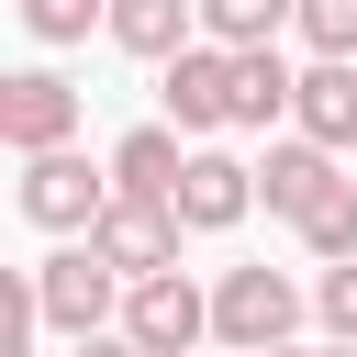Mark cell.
Instances as JSON below:
<instances>
[{
    "label": "cell",
    "mask_w": 357,
    "mask_h": 357,
    "mask_svg": "<svg viewBox=\"0 0 357 357\" xmlns=\"http://www.w3.org/2000/svg\"><path fill=\"white\" fill-rule=\"evenodd\" d=\"M123 290H134V279H123L100 245H56V257L33 268V301H45V324H56L67 346H78V335H112V324H123Z\"/></svg>",
    "instance_id": "obj_1"
},
{
    "label": "cell",
    "mask_w": 357,
    "mask_h": 357,
    "mask_svg": "<svg viewBox=\"0 0 357 357\" xmlns=\"http://www.w3.org/2000/svg\"><path fill=\"white\" fill-rule=\"evenodd\" d=\"M290 324H301L290 268H223V279H212V346L268 357V346H290Z\"/></svg>",
    "instance_id": "obj_2"
},
{
    "label": "cell",
    "mask_w": 357,
    "mask_h": 357,
    "mask_svg": "<svg viewBox=\"0 0 357 357\" xmlns=\"http://www.w3.org/2000/svg\"><path fill=\"white\" fill-rule=\"evenodd\" d=\"M112 201H123V178H112V167H89L78 145L22 156V223H45V234H89Z\"/></svg>",
    "instance_id": "obj_3"
},
{
    "label": "cell",
    "mask_w": 357,
    "mask_h": 357,
    "mask_svg": "<svg viewBox=\"0 0 357 357\" xmlns=\"http://www.w3.org/2000/svg\"><path fill=\"white\" fill-rule=\"evenodd\" d=\"M123 335H134L145 357H201V335H212V290H190L178 268H167V279H134V290H123Z\"/></svg>",
    "instance_id": "obj_4"
},
{
    "label": "cell",
    "mask_w": 357,
    "mask_h": 357,
    "mask_svg": "<svg viewBox=\"0 0 357 357\" xmlns=\"http://www.w3.org/2000/svg\"><path fill=\"white\" fill-rule=\"evenodd\" d=\"M0 145H11V156H56V145H78V89H67L56 67L0 78Z\"/></svg>",
    "instance_id": "obj_5"
},
{
    "label": "cell",
    "mask_w": 357,
    "mask_h": 357,
    "mask_svg": "<svg viewBox=\"0 0 357 357\" xmlns=\"http://www.w3.org/2000/svg\"><path fill=\"white\" fill-rule=\"evenodd\" d=\"M178 234H190V223H178L167 201H112V212L89 223V245H100L123 279H167V268H178Z\"/></svg>",
    "instance_id": "obj_6"
},
{
    "label": "cell",
    "mask_w": 357,
    "mask_h": 357,
    "mask_svg": "<svg viewBox=\"0 0 357 357\" xmlns=\"http://www.w3.org/2000/svg\"><path fill=\"white\" fill-rule=\"evenodd\" d=\"M335 190H346V178H335V145H312V134L268 145V167H257V201H268L279 223H312V212H324Z\"/></svg>",
    "instance_id": "obj_7"
},
{
    "label": "cell",
    "mask_w": 357,
    "mask_h": 357,
    "mask_svg": "<svg viewBox=\"0 0 357 357\" xmlns=\"http://www.w3.org/2000/svg\"><path fill=\"white\" fill-rule=\"evenodd\" d=\"M245 212H257V167H245V156H223V145H190L178 223H190V234H223V223H245Z\"/></svg>",
    "instance_id": "obj_8"
},
{
    "label": "cell",
    "mask_w": 357,
    "mask_h": 357,
    "mask_svg": "<svg viewBox=\"0 0 357 357\" xmlns=\"http://www.w3.org/2000/svg\"><path fill=\"white\" fill-rule=\"evenodd\" d=\"M167 123H178V134L234 123V45H190V56H167Z\"/></svg>",
    "instance_id": "obj_9"
},
{
    "label": "cell",
    "mask_w": 357,
    "mask_h": 357,
    "mask_svg": "<svg viewBox=\"0 0 357 357\" xmlns=\"http://www.w3.org/2000/svg\"><path fill=\"white\" fill-rule=\"evenodd\" d=\"M112 178H123V201H167V212H178V178H190L178 123H134V134L112 145Z\"/></svg>",
    "instance_id": "obj_10"
},
{
    "label": "cell",
    "mask_w": 357,
    "mask_h": 357,
    "mask_svg": "<svg viewBox=\"0 0 357 357\" xmlns=\"http://www.w3.org/2000/svg\"><path fill=\"white\" fill-rule=\"evenodd\" d=\"M290 123H301L312 145H357V56H312V67H301Z\"/></svg>",
    "instance_id": "obj_11"
},
{
    "label": "cell",
    "mask_w": 357,
    "mask_h": 357,
    "mask_svg": "<svg viewBox=\"0 0 357 357\" xmlns=\"http://www.w3.org/2000/svg\"><path fill=\"white\" fill-rule=\"evenodd\" d=\"M190 22H201V0H112L100 33H112L123 56H156V67H167V56H190Z\"/></svg>",
    "instance_id": "obj_12"
},
{
    "label": "cell",
    "mask_w": 357,
    "mask_h": 357,
    "mask_svg": "<svg viewBox=\"0 0 357 357\" xmlns=\"http://www.w3.org/2000/svg\"><path fill=\"white\" fill-rule=\"evenodd\" d=\"M290 100H301V78L279 67V45H257V56H234V123H290Z\"/></svg>",
    "instance_id": "obj_13"
},
{
    "label": "cell",
    "mask_w": 357,
    "mask_h": 357,
    "mask_svg": "<svg viewBox=\"0 0 357 357\" xmlns=\"http://www.w3.org/2000/svg\"><path fill=\"white\" fill-rule=\"evenodd\" d=\"M279 22H301V0H201V45H234V56L279 45Z\"/></svg>",
    "instance_id": "obj_14"
},
{
    "label": "cell",
    "mask_w": 357,
    "mask_h": 357,
    "mask_svg": "<svg viewBox=\"0 0 357 357\" xmlns=\"http://www.w3.org/2000/svg\"><path fill=\"white\" fill-rule=\"evenodd\" d=\"M89 22H112V0H22L33 45H89Z\"/></svg>",
    "instance_id": "obj_15"
},
{
    "label": "cell",
    "mask_w": 357,
    "mask_h": 357,
    "mask_svg": "<svg viewBox=\"0 0 357 357\" xmlns=\"http://www.w3.org/2000/svg\"><path fill=\"white\" fill-rule=\"evenodd\" d=\"M301 245H312L324 268H346V257H357V178H346V190H335V201L301 223Z\"/></svg>",
    "instance_id": "obj_16"
},
{
    "label": "cell",
    "mask_w": 357,
    "mask_h": 357,
    "mask_svg": "<svg viewBox=\"0 0 357 357\" xmlns=\"http://www.w3.org/2000/svg\"><path fill=\"white\" fill-rule=\"evenodd\" d=\"M312 56H357V0H301V22H290Z\"/></svg>",
    "instance_id": "obj_17"
},
{
    "label": "cell",
    "mask_w": 357,
    "mask_h": 357,
    "mask_svg": "<svg viewBox=\"0 0 357 357\" xmlns=\"http://www.w3.org/2000/svg\"><path fill=\"white\" fill-rule=\"evenodd\" d=\"M312 312H324V335H335V346H357V257H346V268H324Z\"/></svg>",
    "instance_id": "obj_18"
},
{
    "label": "cell",
    "mask_w": 357,
    "mask_h": 357,
    "mask_svg": "<svg viewBox=\"0 0 357 357\" xmlns=\"http://www.w3.org/2000/svg\"><path fill=\"white\" fill-rule=\"evenodd\" d=\"M67 357H145V346H134V335H123V324H112V335H78V346H67Z\"/></svg>",
    "instance_id": "obj_19"
},
{
    "label": "cell",
    "mask_w": 357,
    "mask_h": 357,
    "mask_svg": "<svg viewBox=\"0 0 357 357\" xmlns=\"http://www.w3.org/2000/svg\"><path fill=\"white\" fill-rule=\"evenodd\" d=\"M268 357H324V346H268Z\"/></svg>",
    "instance_id": "obj_20"
}]
</instances>
